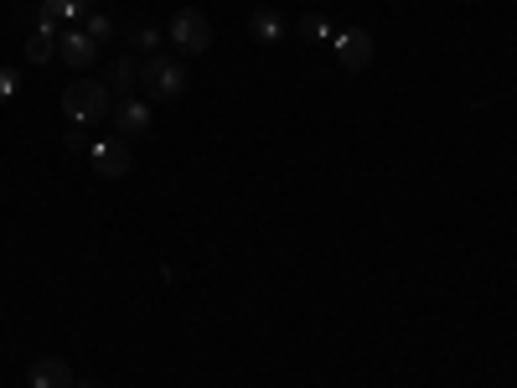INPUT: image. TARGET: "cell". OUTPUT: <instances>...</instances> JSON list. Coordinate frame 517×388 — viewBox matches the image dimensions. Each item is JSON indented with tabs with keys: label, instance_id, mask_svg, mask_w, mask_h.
Listing matches in <instances>:
<instances>
[{
	"label": "cell",
	"instance_id": "cell-1",
	"mask_svg": "<svg viewBox=\"0 0 517 388\" xmlns=\"http://www.w3.org/2000/svg\"><path fill=\"white\" fill-rule=\"evenodd\" d=\"M109 83H99V78H73L68 88H63V114H68V125H99V119H109L114 109H109Z\"/></svg>",
	"mask_w": 517,
	"mask_h": 388
},
{
	"label": "cell",
	"instance_id": "cell-2",
	"mask_svg": "<svg viewBox=\"0 0 517 388\" xmlns=\"http://www.w3.org/2000/svg\"><path fill=\"white\" fill-rule=\"evenodd\" d=\"M140 88L156 104H171L187 94V68H181V57H166V52H150L140 63Z\"/></svg>",
	"mask_w": 517,
	"mask_h": 388
},
{
	"label": "cell",
	"instance_id": "cell-3",
	"mask_svg": "<svg viewBox=\"0 0 517 388\" xmlns=\"http://www.w3.org/2000/svg\"><path fill=\"white\" fill-rule=\"evenodd\" d=\"M166 37L176 42V52L197 57V52H207V47H212V21H207L197 6H181V11L171 16V26H166Z\"/></svg>",
	"mask_w": 517,
	"mask_h": 388
},
{
	"label": "cell",
	"instance_id": "cell-4",
	"mask_svg": "<svg viewBox=\"0 0 517 388\" xmlns=\"http://www.w3.org/2000/svg\"><path fill=\"white\" fill-rule=\"evenodd\" d=\"M331 52H337L342 73H362L373 63V32H368V26H347V32L331 37Z\"/></svg>",
	"mask_w": 517,
	"mask_h": 388
},
{
	"label": "cell",
	"instance_id": "cell-5",
	"mask_svg": "<svg viewBox=\"0 0 517 388\" xmlns=\"http://www.w3.org/2000/svg\"><path fill=\"white\" fill-rule=\"evenodd\" d=\"M57 57L73 68V73H88L99 63V42L83 32V26H68V32H57Z\"/></svg>",
	"mask_w": 517,
	"mask_h": 388
},
{
	"label": "cell",
	"instance_id": "cell-6",
	"mask_svg": "<svg viewBox=\"0 0 517 388\" xmlns=\"http://www.w3.org/2000/svg\"><path fill=\"white\" fill-rule=\"evenodd\" d=\"M88 161H94V171L109 176V182L130 176V166H135V156H130L125 140H94V145H88Z\"/></svg>",
	"mask_w": 517,
	"mask_h": 388
},
{
	"label": "cell",
	"instance_id": "cell-7",
	"mask_svg": "<svg viewBox=\"0 0 517 388\" xmlns=\"http://www.w3.org/2000/svg\"><path fill=\"white\" fill-rule=\"evenodd\" d=\"M114 125H119V135H125V140H130V135H145V130H150V104L135 99V94L119 99V104H114Z\"/></svg>",
	"mask_w": 517,
	"mask_h": 388
},
{
	"label": "cell",
	"instance_id": "cell-8",
	"mask_svg": "<svg viewBox=\"0 0 517 388\" xmlns=\"http://www.w3.org/2000/svg\"><path fill=\"white\" fill-rule=\"evenodd\" d=\"M249 32H254V42H264V47H275V42H285V32H290V21L275 11V6H259L254 16H249Z\"/></svg>",
	"mask_w": 517,
	"mask_h": 388
},
{
	"label": "cell",
	"instance_id": "cell-9",
	"mask_svg": "<svg viewBox=\"0 0 517 388\" xmlns=\"http://www.w3.org/2000/svg\"><path fill=\"white\" fill-rule=\"evenodd\" d=\"M73 368L63 363V357H42V363L32 368V388H73Z\"/></svg>",
	"mask_w": 517,
	"mask_h": 388
},
{
	"label": "cell",
	"instance_id": "cell-10",
	"mask_svg": "<svg viewBox=\"0 0 517 388\" xmlns=\"http://www.w3.org/2000/svg\"><path fill=\"white\" fill-rule=\"evenodd\" d=\"M109 94H119V99H130L135 94V88H140V63H135V57H119V63L109 68Z\"/></svg>",
	"mask_w": 517,
	"mask_h": 388
},
{
	"label": "cell",
	"instance_id": "cell-11",
	"mask_svg": "<svg viewBox=\"0 0 517 388\" xmlns=\"http://www.w3.org/2000/svg\"><path fill=\"white\" fill-rule=\"evenodd\" d=\"M52 57H57V26H37L26 37V63H52Z\"/></svg>",
	"mask_w": 517,
	"mask_h": 388
},
{
	"label": "cell",
	"instance_id": "cell-12",
	"mask_svg": "<svg viewBox=\"0 0 517 388\" xmlns=\"http://www.w3.org/2000/svg\"><path fill=\"white\" fill-rule=\"evenodd\" d=\"M88 11V0H42V11H37V26H57V21H68V16H83Z\"/></svg>",
	"mask_w": 517,
	"mask_h": 388
},
{
	"label": "cell",
	"instance_id": "cell-13",
	"mask_svg": "<svg viewBox=\"0 0 517 388\" xmlns=\"http://www.w3.org/2000/svg\"><path fill=\"white\" fill-rule=\"evenodd\" d=\"M295 32L306 37V42H326V37H331V21H326V16H300Z\"/></svg>",
	"mask_w": 517,
	"mask_h": 388
},
{
	"label": "cell",
	"instance_id": "cell-14",
	"mask_svg": "<svg viewBox=\"0 0 517 388\" xmlns=\"http://www.w3.org/2000/svg\"><path fill=\"white\" fill-rule=\"evenodd\" d=\"M83 32H88V37H94V42L104 47V42L114 37V21H109L104 11H94V16H88V21H83Z\"/></svg>",
	"mask_w": 517,
	"mask_h": 388
},
{
	"label": "cell",
	"instance_id": "cell-15",
	"mask_svg": "<svg viewBox=\"0 0 517 388\" xmlns=\"http://www.w3.org/2000/svg\"><path fill=\"white\" fill-rule=\"evenodd\" d=\"M130 37H135V47H140V52H156V47H161V26H135Z\"/></svg>",
	"mask_w": 517,
	"mask_h": 388
},
{
	"label": "cell",
	"instance_id": "cell-16",
	"mask_svg": "<svg viewBox=\"0 0 517 388\" xmlns=\"http://www.w3.org/2000/svg\"><path fill=\"white\" fill-rule=\"evenodd\" d=\"M21 94V73H11V68H0V104H11Z\"/></svg>",
	"mask_w": 517,
	"mask_h": 388
},
{
	"label": "cell",
	"instance_id": "cell-17",
	"mask_svg": "<svg viewBox=\"0 0 517 388\" xmlns=\"http://www.w3.org/2000/svg\"><path fill=\"white\" fill-rule=\"evenodd\" d=\"M63 145H68V151H73V156H88V145H94V140H88V135H83V125H73V130L63 135Z\"/></svg>",
	"mask_w": 517,
	"mask_h": 388
},
{
	"label": "cell",
	"instance_id": "cell-18",
	"mask_svg": "<svg viewBox=\"0 0 517 388\" xmlns=\"http://www.w3.org/2000/svg\"><path fill=\"white\" fill-rule=\"evenodd\" d=\"M73 388H104V383H73Z\"/></svg>",
	"mask_w": 517,
	"mask_h": 388
}]
</instances>
